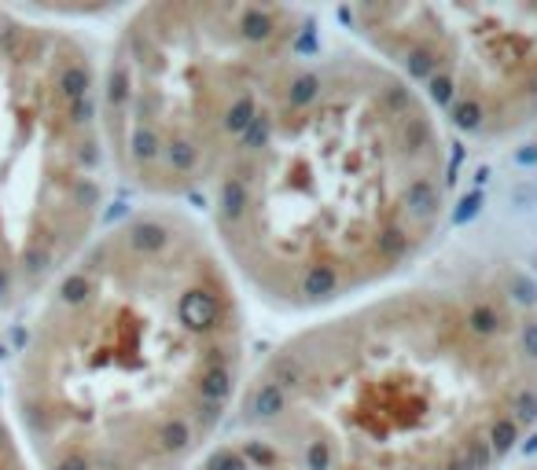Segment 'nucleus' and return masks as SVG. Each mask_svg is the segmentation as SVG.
<instances>
[{"label":"nucleus","instance_id":"nucleus-1","mask_svg":"<svg viewBox=\"0 0 537 470\" xmlns=\"http://www.w3.org/2000/svg\"><path fill=\"white\" fill-rule=\"evenodd\" d=\"M250 368L243 290L203 217L140 202L37 294L8 416L33 470H188Z\"/></svg>","mask_w":537,"mask_h":470},{"label":"nucleus","instance_id":"nucleus-2","mask_svg":"<svg viewBox=\"0 0 537 470\" xmlns=\"http://www.w3.org/2000/svg\"><path fill=\"white\" fill-rule=\"evenodd\" d=\"M236 427L295 470H515L537 441V283L467 258L313 316L254 361Z\"/></svg>","mask_w":537,"mask_h":470},{"label":"nucleus","instance_id":"nucleus-3","mask_svg":"<svg viewBox=\"0 0 537 470\" xmlns=\"http://www.w3.org/2000/svg\"><path fill=\"white\" fill-rule=\"evenodd\" d=\"M457 140L383 59L316 41L206 192L240 290L325 316L423 268L457 195Z\"/></svg>","mask_w":537,"mask_h":470},{"label":"nucleus","instance_id":"nucleus-4","mask_svg":"<svg viewBox=\"0 0 537 470\" xmlns=\"http://www.w3.org/2000/svg\"><path fill=\"white\" fill-rule=\"evenodd\" d=\"M316 41V15L291 5L133 8L99 59V126L115 184L144 206L206 199Z\"/></svg>","mask_w":537,"mask_h":470},{"label":"nucleus","instance_id":"nucleus-5","mask_svg":"<svg viewBox=\"0 0 537 470\" xmlns=\"http://www.w3.org/2000/svg\"><path fill=\"white\" fill-rule=\"evenodd\" d=\"M111 188L92 44L0 8V313L30 309L89 247Z\"/></svg>","mask_w":537,"mask_h":470},{"label":"nucleus","instance_id":"nucleus-6","mask_svg":"<svg viewBox=\"0 0 537 470\" xmlns=\"http://www.w3.org/2000/svg\"><path fill=\"white\" fill-rule=\"evenodd\" d=\"M339 19L453 140L504 147L537 136V0H394L350 5Z\"/></svg>","mask_w":537,"mask_h":470},{"label":"nucleus","instance_id":"nucleus-7","mask_svg":"<svg viewBox=\"0 0 537 470\" xmlns=\"http://www.w3.org/2000/svg\"><path fill=\"white\" fill-rule=\"evenodd\" d=\"M188 470H295V466L268 441L232 423Z\"/></svg>","mask_w":537,"mask_h":470},{"label":"nucleus","instance_id":"nucleus-8","mask_svg":"<svg viewBox=\"0 0 537 470\" xmlns=\"http://www.w3.org/2000/svg\"><path fill=\"white\" fill-rule=\"evenodd\" d=\"M0 470H33L23 441H19V430L8 416L5 400H0Z\"/></svg>","mask_w":537,"mask_h":470},{"label":"nucleus","instance_id":"nucleus-9","mask_svg":"<svg viewBox=\"0 0 537 470\" xmlns=\"http://www.w3.org/2000/svg\"><path fill=\"white\" fill-rule=\"evenodd\" d=\"M515 470H537V456H530V459H523Z\"/></svg>","mask_w":537,"mask_h":470}]
</instances>
